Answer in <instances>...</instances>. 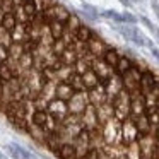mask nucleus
Instances as JSON below:
<instances>
[{
  "label": "nucleus",
  "instance_id": "dca6fc26",
  "mask_svg": "<svg viewBox=\"0 0 159 159\" xmlns=\"http://www.w3.org/2000/svg\"><path fill=\"white\" fill-rule=\"evenodd\" d=\"M99 17L110 19V21L116 22V24H121V12L115 11V9H101V11H99Z\"/></svg>",
  "mask_w": 159,
  "mask_h": 159
},
{
  "label": "nucleus",
  "instance_id": "1a4fd4ad",
  "mask_svg": "<svg viewBox=\"0 0 159 159\" xmlns=\"http://www.w3.org/2000/svg\"><path fill=\"white\" fill-rule=\"evenodd\" d=\"M80 79H82V84H84V89H86V91L94 89V87L99 84V77L94 74L93 69H89L86 74H82V75H80Z\"/></svg>",
  "mask_w": 159,
  "mask_h": 159
},
{
  "label": "nucleus",
  "instance_id": "a211bd4d",
  "mask_svg": "<svg viewBox=\"0 0 159 159\" xmlns=\"http://www.w3.org/2000/svg\"><path fill=\"white\" fill-rule=\"evenodd\" d=\"M80 9H82V11H86L89 16H93L94 19H98V21H99V9L94 7L93 4H89V2H86V0H80Z\"/></svg>",
  "mask_w": 159,
  "mask_h": 159
},
{
  "label": "nucleus",
  "instance_id": "f8f14e48",
  "mask_svg": "<svg viewBox=\"0 0 159 159\" xmlns=\"http://www.w3.org/2000/svg\"><path fill=\"white\" fill-rule=\"evenodd\" d=\"M22 7V11H24V14H26V17H28V21H29V24H31L33 21H34V17L38 16V12H39V9H38V5L33 2V0H29V2H24V4L21 5Z\"/></svg>",
  "mask_w": 159,
  "mask_h": 159
},
{
  "label": "nucleus",
  "instance_id": "5701e85b",
  "mask_svg": "<svg viewBox=\"0 0 159 159\" xmlns=\"http://www.w3.org/2000/svg\"><path fill=\"white\" fill-rule=\"evenodd\" d=\"M151 9L156 14V17L159 19V0H151Z\"/></svg>",
  "mask_w": 159,
  "mask_h": 159
},
{
  "label": "nucleus",
  "instance_id": "20e7f679",
  "mask_svg": "<svg viewBox=\"0 0 159 159\" xmlns=\"http://www.w3.org/2000/svg\"><path fill=\"white\" fill-rule=\"evenodd\" d=\"M120 57H121V53L118 52L116 48H113V46H110V48H108L106 52L103 53V57H101V60H103V62L106 63L108 67H111V69L115 70V67H116V63H118V60H120Z\"/></svg>",
  "mask_w": 159,
  "mask_h": 159
},
{
  "label": "nucleus",
  "instance_id": "aec40b11",
  "mask_svg": "<svg viewBox=\"0 0 159 159\" xmlns=\"http://www.w3.org/2000/svg\"><path fill=\"white\" fill-rule=\"evenodd\" d=\"M137 22H139V17L135 14H132V12H128V11L121 12V24H125V26H135Z\"/></svg>",
  "mask_w": 159,
  "mask_h": 159
},
{
  "label": "nucleus",
  "instance_id": "393cba45",
  "mask_svg": "<svg viewBox=\"0 0 159 159\" xmlns=\"http://www.w3.org/2000/svg\"><path fill=\"white\" fill-rule=\"evenodd\" d=\"M156 108H159V94H157V98H156Z\"/></svg>",
  "mask_w": 159,
  "mask_h": 159
},
{
  "label": "nucleus",
  "instance_id": "4be33fe9",
  "mask_svg": "<svg viewBox=\"0 0 159 159\" xmlns=\"http://www.w3.org/2000/svg\"><path fill=\"white\" fill-rule=\"evenodd\" d=\"M7 60H9V50H7V46L0 45V63L7 62Z\"/></svg>",
  "mask_w": 159,
  "mask_h": 159
},
{
  "label": "nucleus",
  "instance_id": "9d476101",
  "mask_svg": "<svg viewBox=\"0 0 159 159\" xmlns=\"http://www.w3.org/2000/svg\"><path fill=\"white\" fill-rule=\"evenodd\" d=\"M48 33H50L53 41H58V39H62L63 34H65V24H63V22H58V21H53L52 24H48Z\"/></svg>",
  "mask_w": 159,
  "mask_h": 159
},
{
  "label": "nucleus",
  "instance_id": "9b49d317",
  "mask_svg": "<svg viewBox=\"0 0 159 159\" xmlns=\"http://www.w3.org/2000/svg\"><path fill=\"white\" fill-rule=\"evenodd\" d=\"M132 67H134V60H130L128 57L121 55L120 60H118V63H116V67H115V74H116V75H123V74H127Z\"/></svg>",
  "mask_w": 159,
  "mask_h": 159
},
{
  "label": "nucleus",
  "instance_id": "4468645a",
  "mask_svg": "<svg viewBox=\"0 0 159 159\" xmlns=\"http://www.w3.org/2000/svg\"><path fill=\"white\" fill-rule=\"evenodd\" d=\"M16 26H17V19H16L14 12H11V14H4V19H2V24H0V28L5 29V31L11 34V33L16 29Z\"/></svg>",
  "mask_w": 159,
  "mask_h": 159
},
{
  "label": "nucleus",
  "instance_id": "6e6552de",
  "mask_svg": "<svg viewBox=\"0 0 159 159\" xmlns=\"http://www.w3.org/2000/svg\"><path fill=\"white\" fill-rule=\"evenodd\" d=\"M58 60H60V63L65 65V67H74L77 63V60H79V57H77V53L74 52V48L67 46V50L58 57Z\"/></svg>",
  "mask_w": 159,
  "mask_h": 159
},
{
  "label": "nucleus",
  "instance_id": "b1692460",
  "mask_svg": "<svg viewBox=\"0 0 159 159\" xmlns=\"http://www.w3.org/2000/svg\"><path fill=\"white\" fill-rule=\"evenodd\" d=\"M118 2H120L123 7H127V9H132V7H134V4H132L130 0H118Z\"/></svg>",
  "mask_w": 159,
  "mask_h": 159
},
{
  "label": "nucleus",
  "instance_id": "f257e3e1",
  "mask_svg": "<svg viewBox=\"0 0 159 159\" xmlns=\"http://www.w3.org/2000/svg\"><path fill=\"white\" fill-rule=\"evenodd\" d=\"M108 48H110V46H108V43L104 41L101 36H98V33L89 39V41H87V52H89V55L94 57V58H101V57H103V53L106 52Z\"/></svg>",
  "mask_w": 159,
  "mask_h": 159
},
{
  "label": "nucleus",
  "instance_id": "7ed1b4c3",
  "mask_svg": "<svg viewBox=\"0 0 159 159\" xmlns=\"http://www.w3.org/2000/svg\"><path fill=\"white\" fill-rule=\"evenodd\" d=\"M140 91L142 93H147V91H152L154 87H157V74H154L152 70H145V72L140 74Z\"/></svg>",
  "mask_w": 159,
  "mask_h": 159
},
{
  "label": "nucleus",
  "instance_id": "423d86ee",
  "mask_svg": "<svg viewBox=\"0 0 159 159\" xmlns=\"http://www.w3.org/2000/svg\"><path fill=\"white\" fill-rule=\"evenodd\" d=\"M28 26L29 24H17L16 29L11 33V39L12 43H26L29 39L28 36Z\"/></svg>",
  "mask_w": 159,
  "mask_h": 159
},
{
  "label": "nucleus",
  "instance_id": "f03ea898",
  "mask_svg": "<svg viewBox=\"0 0 159 159\" xmlns=\"http://www.w3.org/2000/svg\"><path fill=\"white\" fill-rule=\"evenodd\" d=\"M91 69H93L94 74L99 77V82H106L110 77L115 75V70L111 69V67H108L101 58H94L93 62H91Z\"/></svg>",
  "mask_w": 159,
  "mask_h": 159
},
{
  "label": "nucleus",
  "instance_id": "0eeeda50",
  "mask_svg": "<svg viewBox=\"0 0 159 159\" xmlns=\"http://www.w3.org/2000/svg\"><path fill=\"white\" fill-rule=\"evenodd\" d=\"M52 14H53V21H58V22H63V24H65L67 19L70 17L72 12H70L63 4H60V2H58L55 7H52Z\"/></svg>",
  "mask_w": 159,
  "mask_h": 159
},
{
  "label": "nucleus",
  "instance_id": "6ab92c4d",
  "mask_svg": "<svg viewBox=\"0 0 159 159\" xmlns=\"http://www.w3.org/2000/svg\"><path fill=\"white\" fill-rule=\"evenodd\" d=\"M50 50H52V53L55 57H60L63 52L67 50V43L63 41V39H58V41H53L52 46H50Z\"/></svg>",
  "mask_w": 159,
  "mask_h": 159
},
{
  "label": "nucleus",
  "instance_id": "412c9836",
  "mask_svg": "<svg viewBox=\"0 0 159 159\" xmlns=\"http://www.w3.org/2000/svg\"><path fill=\"white\" fill-rule=\"evenodd\" d=\"M58 4V0H41L39 2V11H46V9H52Z\"/></svg>",
  "mask_w": 159,
  "mask_h": 159
},
{
  "label": "nucleus",
  "instance_id": "f3484780",
  "mask_svg": "<svg viewBox=\"0 0 159 159\" xmlns=\"http://www.w3.org/2000/svg\"><path fill=\"white\" fill-rule=\"evenodd\" d=\"M12 77H14V72H12V69L7 65V62L0 63V84L12 80Z\"/></svg>",
  "mask_w": 159,
  "mask_h": 159
},
{
  "label": "nucleus",
  "instance_id": "39448f33",
  "mask_svg": "<svg viewBox=\"0 0 159 159\" xmlns=\"http://www.w3.org/2000/svg\"><path fill=\"white\" fill-rule=\"evenodd\" d=\"M96 34V31H94L93 28H91L89 24H86V22H82V26H80L79 29L75 31V41H80V43H87L93 36Z\"/></svg>",
  "mask_w": 159,
  "mask_h": 159
},
{
  "label": "nucleus",
  "instance_id": "ddd939ff",
  "mask_svg": "<svg viewBox=\"0 0 159 159\" xmlns=\"http://www.w3.org/2000/svg\"><path fill=\"white\" fill-rule=\"evenodd\" d=\"M7 50H9V58H11V60H16V62H17V60L26 53L24 43H11Z\"/></svg>",
  "mask_w": 159,
  "mask_h": 159
},
{
  "label": "nucleus",
  "instance_id": "2eb2a0df",
  "mask_svg": "<svg viewBox=\"0 0 159 159\" xmlns=\"http://www.w3.org/2000/svg\"><path fill=\"white\" fill-rule=\"evenodd\" d=\"M80 26H82V19H80L77 14H74V12H72L70 17L67 19V22H65V29L69 33H72V34H75V31L80 28Z\"/></svg>",
  "mask_w": 159,
  "mask_h": 159
}]
</instances>
